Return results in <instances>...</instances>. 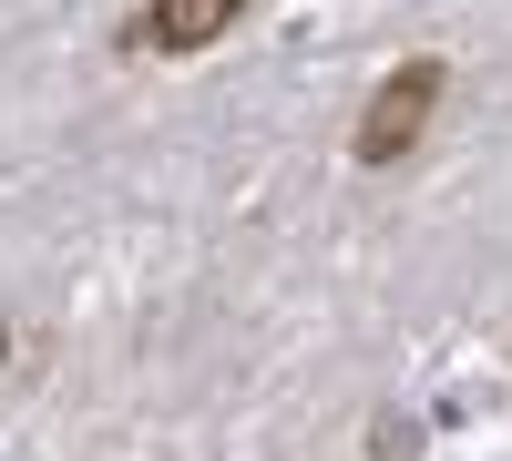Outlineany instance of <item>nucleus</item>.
<instances>
[{
  "label": "nucleus",
  "mask_w": 512,
  "mask_h": 461,
  "mask_svg": "<svg viewBox=\"0 0 512 461\" xmlns=\"http://www.w3.org/2000/svg\"><path fill=\"white\" fill-rule=\"evenodd\" d=\"M0 349H11V339H0Z\"/></svg>",
  "instance_id": "obj_3"
},
{
  "label": "nucleus",
  "mask_w": 512,
  "mask_h": 461,
  "mask_svg": "<svg viewBox=\"0 0 512 461\" xmlns=\"http://www.w3.org/2000/svg\"><path fill=\"white\" fill-rule=\"evenodd\" d=\"M246 21V0H144L134 41H154V52H205V41H226Z\"/></svg>",
  "instance_id": "obj_2"
},
{
  "label": "nucleus",
  "mask_w": 512,
  "mask_h": 461,
  "mask_svg": "<svg viewBox=\"0 0 512 461\" xmlns=\"http://www.w3.org/2000/svg\"><path fill=\"white\" fill-rule=\"evenodd\" d=\"M431 103H441V62H400V72L369 93L349 154H359V164H400V154L420 144V123H431Z\"/></svg>",
  "instance_id": "obj_1"
}]
</instances>
